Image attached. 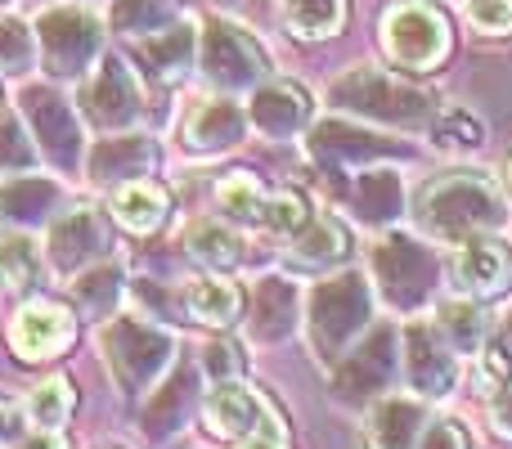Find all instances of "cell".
Segmentation results:
<instances>
[{"label":"cell","instance_id":"cell-1","mask_svg":"<svg viewBox=\"0 0 512 449\" xmlns=\"http://www.w3.org/2000/svg\"><path fill=\"white\" fill-rule=\"evenodd\" d=\"M512 216V203L504 185H495L481 171H441V176L423 180L409 198V221L427 238L441 247H459L472 238L504 234Z\"/></svg>","mask_w":512,"mask_h":449},{"label":"cell","instance_id":"cell-2","mask_svg":"<svg viewBox=\"0 0 512 449\" xmlns=\"http://www.w3.org/2000/svg\"><path fill=\"white\" fill-rule=\"evenodd\" d=\"M328 108L355 117V122L382 126L391 135H423V131H432L436 113H441V99H436L432 86L414 81L409 72L360 63V68L333 77Z\"/></svg>","mask_w":512,"mask_h":449},{"label":"cell","instance_id":"cell-3","mask_svg":"<svg viewBox=\"0 0 512 449\" xmlns=\"http://www.w3.org/2000/svg\"><path fill=\"white\" fill-rule=\"evenodd\" d=\"M301 324H306L310 360L328 373L373 324H378V292H373V283H369V270L337 265V270L319 274L315 288L306 292Z\"/></svg>","mask_w":512,"mask_h":449},{"label":"cell","instance_id":"cell-4","mask_svg":"<svg viewBox=\"0 0 512 449\" xmlns=\"http://www.w3.org/2000/svg\"><path fill=\"white\" fill-rule=\"evenodd\" d=\"M99 351L122 396H149L176 369V333L149 315H113L99 333Z\"/></svg>","mask_w":512,"mask_h":449},{"label":"cell","instance_id":"cell-5","mask_svg":"<svg viewBox=\"0 0 512 449\" xmlns=\"http://www.w3.org/2000/svg\"><path fill=\"white\" fill-rule=\"evenodd\" d=\"M36 36V63L50 81H81L104 54V18L86 0H59L45 5L32 23Z\"/></svg>","mask_w":512,"mask_h":449},{"label":"cell","instance_id":"cell-6","mask_svg":"<svg viewBox=\"0 0 512 449\" xmlns=\"http://www.w3.org/2000/svg\"><path fill=\"white\" fill-rule=\"evenodd\" d=\"M369 283L391 310H423L441 283V261L423 234L382 229V238L369 247Z\"/></svg>","mask_w":512,"mask_h":449},{"label":"cell","instance_id":"cell-7","mask_svg":"<svg viewBox=\"0 0 512 449\" xmlns=\"http://www.w3.org/2000/svg\"><path fill=\"white\" fill-rule=\"evenodd\" d=\"M198 77L216 95H252L270 77V54L243 23L225 14H207L198 23Z\"/></svg>","mask_w":512,"mask_h":449},{"label":"cell","instance_id":"cell-8","mask_svg":"<svg viewBox=\"0 0 512 449\" xmlns=\"http://www.w3.org/2000/svg\"><path fill=\"white\" fill-rule=\"evenodd\" d=\"M306 144V158L324 171H355V167H373V162H409L414 158V144L405 135H391L382 126L355 122L346 113H328L319 122L306 126L301 135Z\"/></svg>","mask_w":512,"mask_h":449},{"label":"cell","instance_id":"cell-9","mask_svg":"<svg viewBox=\"0 0 512 449\" xmlns=\"http://www.w3.org/2000/svg\"><path fill=\"white\" fill-rule=\"evenodd\" d=\"M378 45L391 68L400 72H432L445 63L454 32L432 0H396L378 18Z\"/></svg>","mask_w":512,"mask_h":449},{"label":"cell","instance_id":"cell-10","mask_svg":"<svg viewBox=\"0 0 512 449\" xmlns=\"http://www.w3.org/2000/svg\"><path fill=\"white\" fill-rule=\"evenodd\" d=\"M400 378V328L373 324L342 360L328 369V396L342 409H369Z\"/></svg>","mask_w":512,"mask_h":449},{"label":"cell","instance_id":"cell-11","mask_svg":"<svg viewBox=\"0 0 512 449\" xmlns=\"http://www.w3.org/2000/svg\"><path fill=\"white\" fill-rule=\"evenodd\" d=\"M77 113L90 131H140L144 122V81L140 68L122 54H99V63L77 86Z\"/></svg>","mask_w":512,"mask_h":449},{"label":"cell","instance_id":"cell-12","mask_svg":"<svg viewBox=\"0 0 512 449\" xmlns=\"http://www.w3.org/2000/svg\"><path fill=\"white\" fill-rule=\"evenodd\" d=\"M18 117H23L36 153H41L54 171L72 176V171L86 167V131H81V113L68 104V95L59 90V81L18 90Z\"/></svg>","mask_w":512,"mask_h":449},{"label":"cell","instance_id":"cell-13","mask_svg":"<svg viewBox=\"0 0 512 449\" xmlns=\"http://www.w3.org/2000/svg\"><path fill=\"white\" fill-rule=\"evenodd\" d=\"M333 203L360 229L382 234V229H396L409 216V189L396 162H373V167L337 171Z\"/></svg>","mask_w":512,"mask_h":449},{"label":"cell","instance_id":"cell-14","mask_svg":"<svg viewBox=\"0 0 512 449\" xmlns=\"http://www.w3.org/2000/svg\"><path fill=\"white\" fill-rule=\"evenodd\" d=\"M463 360L445 346V337L432 328V319H409L400 328V373L409 391L423 400H450L459 391Z\"/></svg>","mask_w":512,"mask_h":449},{"label":"cell","instance_id":"cell-15","mask_svg":"<svg viewBox=\"0 0 512 449\" xmlns=\"http://www.w3.org/2000/svg\"><path fill=\"white\" fill-rule=\"evenodd\" d=\"M41 252H45V265L59 279H72V274H81L86 265L104 261L113 252V234H108L104 216L95 207H68V212H59L45 225Z\"/></svg>","mask_w":512,"mask_h":449},{"label":"cell","instance_id":"cell-16","mask_svg":"<svg viewBox=\"0 0 512 449\" xmlns=\"http://www.w3.org/2000/svg\"><path fill=\"white\" fill-rule=\"evenodd\" d=\"M445 279H450V288L459 292V297H472V301L508 297V292H512V247L499 234L459 243L450 252Z\"/></svg>","mask_w":512,"mask_h":449},{"label":"cell","instance_id":"cell-17","mask_svg":"<svg viewBox=\"0 0 512 449\" xmlns=\"http://www.w3.org/2000/svg\"><path fill=\"white\" fill-rule=\"evenodd\" d=\"M248 131H252L248 108L234 95H216L212 90V95L198 99L185 113V122H180V149H185L189 158H225V153H234L248 140Z\"/></svg>","mask_w":512,"mask_h":449},{"label":"cell","instance_id":"cell-18","mask_svg":"<svg viewBox=\"0 0 512 449\" xmlns=\"http://www.w3.org/2000/svg\"><path fill=\"white\" fill-rule=\"evenodd\" d=\"M248 122L256 135L274 144L301 140L306 126L315 122V95L292 77H265L248 95Z\"/></svg>","mask_w":512,"mask_h":449},{"label":"cell","instance_id":"cell-19","mask_svg":"<svg viewBox=\"0 0 512 449\" xmlns=\"http://www.w3.org/2000/svg\"><path fill=\"white\" fill-rule=\"evenodd\" d=\"M77 337V315L63 301H27L9 319V351L27 364L59 360Z\"/></svg>","mask_w":512,"mask_h":449},{"label":"cell","instance_id":"cell-20","mask_svg":"<svg viewBox=\"0 0 512 449\" xmlns=\"http://www.w3.org/2000/svg\"><path fill=\"white\" fill-rule=\"evenodd\" d=\"M162 162V144L144 131H113V135H99L95 144L86 149V180L99 189H113L126 185V180H140L153 176Z\"/></svg>","mask_w":512,"mask_h":449},{"label":"cell","instance_id":"cell-21","mask_svg":"<svg viewBox=\"0 0 512 449\" xmlns=\"http://www.w3.org/2000/svg\"><path fill=\"white\" fill-rule=\"evenodd\" d=\"M301 306H306V297H301L297 279H292L288 270L256 279L252 301L243 306V315H248V337L261 346L288 342V337L301 328Z\"/></svg>","mask_w":512,"mask_h":449},{"label":"cell","instance_id":"cell-22","mask_svg":"<svg viewBox=\"0 0 512 449\" xmlns=\"http://www.w3.org/2000/svg\"><path fill=\"white\" fill-rule=\"evenodd\" d=\"M203 427L216 436V441H225V445H239V441H248L252 432H261L265 423H274V409H270V400L261 396V391H252V387H243V382H221V387H212L203 396Z\"/></svg>","mask_w":512,"mask_h":449},{"label":"cell","instance_id":"cell-23","mask_svg":"<svg viewBox=\"0 0 512 449\" xmlns=\"http://www.w3.org/2000/svg\"><path fill=\"white\" fill-rule=\"evenodd\" d=\"M432 409L414 391H387L364 409V449H418Z\"/></svg>","mask_w":512,"mask_h":449},{"label":"cell","instance_id":"cell-24","mask_svg":"<svg viewBox=\"0 0 512 449\" xmlns=\"http://www.w3.org/2000/svg\"><path fill=\"white\" fill-rule=\"evenodd\" d=\"M203 369H194V364H185V369H171L167 378L158 382V387L144 396V436L149 441H167V436H176L180 427L194 418V409H203Z\"/></svg>","mask_w":512,"mask_h":449},{"label":"cell","instance_id":"cell-25","mask_svg":"<svg viewBox=\"0 0 512 449\" xmlns=\"http://www.w3.org/2000/svg\"><path fill=\"white\" fill-rule=\"evenodd\" d=\"M135 68H144V77L158 81V86H176L189 72L198 68V23L194 14L180 18V23L162 27L153 36H140L135 41Z\"/></svg>","mask_w":512,"mask_h":449},{"label":"cell","instance_id":"cell-26","mask_svg":"<svg viewBox=\"0 0 512 449\" xmlns=\"http://www.w3.org/2000/svg\"><path fill=\"white\" fill-rule=\"evenodd\" d=\"M346 256H351V229H346L342 221H333V216L310 212V221L283 243L279 261H283L288 274H315L319 279V274L346 265Z\"/></svg>","mask_w":512,"mask_h":449},{"label":"cell","instance_id":"cell-27","mask_svg":"<svg viewBox=\"0 0 512 449\" xmlns=\"http://www.w3.org/2000/svg\"><path fill=\"white\" fill-rule=\"evenodd\" d=\"M63 212V189L59 180L45 176H5L0 180V229H45Z\"/></svg>","mask_w":512,"mask_h":449},{"label":"cell","instance_id":"cell-28","mask_svg":"<svg viewBox=\"0 0 512 449\" xmlns=\"http://www.w3.org/2000/svg\"><path fill=\"white\" fill-rule=\"evenodd\" d=\"M243 288L230 279V274H194V279L180 288V310H185V319H194V324L203 328H234L243 319Z\"/></svg>","mask_w":512,"mask_h":449},{"label":"cell","instance_id":"cell-29","mask_svg":"<svg viewBox=\"0 0 512 449\" xmlns=\"http://www.w3.org/2000/svg\"><path fill=\"white\" fill-rule=\"evenodd\" d=\"M108 212L117 216V225L126 234H158L171 216V194L158 185V180L140 176V180H126V185L108 189Z\"/></svg>","mask_w":512,"mask_h":449},{"label":"cell","instance_id":"cell-30","mask_svg":"<svg viewBox=\"0 0 512 449\" xmlns=\"http://www.w3.org/2000/svg\"><path fill=\"white\" fill-rule=\"evenodd\" d=\"M432 328L445 337V346H450L459 360H472V355L490 342L495 319L486 315V301H472V297H459V292H454V297L436 301Z\"/></svg>","mask_w":512,"mask_h":449},{"label":"cell","instance_id":"cell-31","mask_svg":"<svg viewBox=\"0 0 512 449\" xmlns=\"http://www.w3.org/2000/svg\"><path fill=\"white\" fill-rule=\"evenodd\" d=\"M185 252L198 270L230 274V270H239L243 256H248V238H243L239 225L216 216V221H194L185 229Z\"/></svg>","mask_w":512,"mask_h":449},{"label":"cell","instance_id":"cell-32","mask_svg":"<svg viewBox=\"0 0 512 449\" xmlns=\"http://www.w3.org/2000/svg\"><path fill=\"white\" fill-rule=\"evenodd\" d=\"M68 288H72V301L86 310V319H113L117 306H122V292H126L122 256L108 252L104 261L86 265L81 274H72V279H68Z\"/></svg>","mask_w":512,"mask_h":449},{"label":"cell","instance_id":"cell-33","mask_svg":"<svg viewBox=\"0 0 512 449\" xmlns=\"http://www.w3.org/2000/svg\"><path fill=\"white\" fill-rule=\"evenodd\" d=\"M351 0H279V23L297 41H333L346 27Z\"/></svg>","mask_w":512,"mask_h":449},{"label":"cell","instance_id":"cell-34","mask_svg":"<svg viewBox=\"0 0 512 449\" xmlns=\"http://www.w3.org/2000/svg\"><path fill=\"white\" fill-rule=\"evenodd\" d=\"M41 243L32 238V229H0V292L23 297L41 279Z\"/></svg>","mask_w":512,"mask_h":449},{"label":"cell","instance_id":"cell-35","mask_svg":"<svg viewBox=\"0 0 512 449\" xmlns=\"http://www.w3.org/2000/svg\"><path fill=\"white\" fill-rule=\"evenodd\" d=\"M194 14V0H108V18L122 36L140 41Z\"/></svg>","mask_w":512,"mask_h":449},{"label":"cell","instance_id":"cell-36","mask_svg":"<svg viewBox=\"0 0 512 449\" xmlns=\"http://www.w3.org/2000/svg\"><path fill=\"white\" fill-rule=\"evenodd\" d=\"M212 203H216L221 221H230L239 229H256V216H261V203H265V185L252 171H230V176L216 180Z\"/></svg>","mask_w":512,"mask_h":449},{"label":"cell","instance_id":"cell-37","mask_svg":"<svg viewBox=\"0 0 512 449\" xmlns=\"http://www.w3.org/2000/svg\"><path fill=\"white\" fill-rule=\"evenodd\" d=\"M72 405H77V391H72L68 378H41L23 400V414L32 427H45V432H63V423L72 418Z\"/></svg>","mask_w":512,"mask_h":449},{"label":"cell","instance_id":"cell-38","mask_svg":"<svg viewBox=\"0 0 512 449\" xmlns=\"http://www.w3.org/2000/svg\"><path fill=\"white\" fill-rule=\"evenodd\" d=\"M306 221H310V203H306V198L292 194V189H279V194H265L261 216H256V229L283 247Z\"/></svg>","mask_w":512,"mask_h":449},{"label":"cell","instance_id":"cell-39","mask_svg":"<svg viewBox=\"0 0 512 449\" xmlns=\"http://www.w3.org/2000/svg\"><path fill=\"white\" fill-rule=\"evenodd\" d=\"M432 144L445 153H477L486 144V126L468 113V108H450V113H436L432 122Z\"/></svg>","mask_w":512,"mask_h":449},{"label":"cell","instance_id":"cell-40","mask_svg":"<svg viewBox=\"0 0 512 449\" xmlns=\"http://www.w3.org/2000/svg\"><path fill=\"white\" fill-rule=\"evenodd\" d=\"M198 369H203L207 387H221V382H243L248 360H243V346L234 337H212V342H203Z\"/></svg>","mask_w":512,"mask_h":449},{"label":"cell","instance_id":"cell-41","mask_svg":"<svg viewBox=\"0 0 512 449\" xmlns=\"http://www.w3.org/2000/svg\"><path fill=\"white\" fill-rule=\"evenodd\" d=\"M41 158L32 144V135H27L23 117L5 113L0 117V180L5 176H18V171H32V162Z\"/></svg>","mask_w":512,"mask_h":449},{"label":"cell","instance_id":"cell-42","mask_svg":"<svg viewBox=\"0 0 512 449\" xmlns=\"http://www.w3.org/2000/svg\"><path fill=\"white\" fill-rule=\"evenodd\" d=\"M32 59H36L32 27H23L14 14H0V72L18 77V72L32 68Z\"/></svg>","mask_w":512,"mask_h":449},{"label":"cell","instance_id":"cell-43","mask_svg":"<svg viewBox=\"0 0 512 449\" xmlns=\"http://www.w3.org/2000/svg\"><path fill=\"white\" fill-rule=\"evenodd\" d=\"M463 18L477 36L508 41L512 36V0H463Z\"/></svg>","mask_w":512,"mask_h":449},{"label":"cell","instance_id":"cell-44","mask_svg":"<svg viewBox=\"0 0 512 449\" xmlns=\"http://www.w3.org/2000/svg\"><path fill=\"white\" fill-rule=\"evenodd\" d=\"M472 364H477V387H481V396H495V391L512 387V355L495 342V337H490V342L481 346L477 355H472Z\"/></svg>","mask_w":512,"mask_h":449},{"label":"cell","instance_id":"cell-45","mask_svg":"<svg viewBox=\"0 0 512 449\" xmlns=\"http://www.w3.org/2000/svg\"><path fill=\"white\" fill-rule=\"evenodd\" d=\"M418 449H472V436L459 418H432L427 432H423V441H418Z\"/></svg>","mask_w":512,"mask_h":449},{"label":"cell","instance_id":"cell-46","mask_svg":"<svg viewBox=\"0 0 512 449\" xmlns=\"http://www.w3.org/2000/svg\"><path fill=\"white\" fill-rule=\"evenodd\" d=\"M486 427H490V436H495V441L512 445V387L486 396Z\"/></svg>","mask_w":512,"mask_h":449},{"label":"cell","instance_id":"cell-47","mask_svg":"<svg viewBox=\"0 0 512 449\" xmlns=\"http://www.w3.org/2000/svg\"><path fill=\"white\" fill-rule=\"evenodd\" d=\"M27 427H32V423H27L23 405H14V400L0 396V449H14L27 436Z\"/></svg>","mask_w":512,"mask_h":449},{"label":"cell","instance_id":"cell-48","mask_svg":"<svg viewBox=\"0 0 512 449\" xmlns=\"http://www.w3.org/2000/svg\"><path fill=\"white\" fill-rule=\"evenodd\" d=\"M239 449H292L288 432H283V418H274V423H265L261 432H252L248 441H239Z\"/></svg>","mask_w":512,"mask_h":449},{"label":"cell","instance_id":"cell-49","mask_svg":"<svg viewBox=\"0 0 512 449\" xmlns=\"http://www.w3.org/2000/svg\"><path fill=\"white\" fill-rule=\"evenodd\" d=\"M14 449H68V441H63V432H45V427H32V432H27Z\"/></svg>","mask_w":512,"mask_h":449},{"label":"cell","instance_id":"cell-50","mask_svg":"<svg viewBox=\"0 0 512 449\" xmlns=\"http://www.w3.org/2000/svg\"><path fill=\"white\" fill-rule=\"evenodd\" d=\"M490 337H495V342H499V346H504V351L512 355V306L504 310V315H499V324L490 328Z\"/></svg>","mask_w":512,"mask_h":449},{"label":"cell","instance_id":"cell-51","mask_svg":"<svg viewBox=\"0 0 512 449\" xmlns=\"http://www.w3.org/2000/svg\"><path fill=\"white\" fill-rule=\"evenodd\" d=\"M504 194H508V203H512V153H508V162H504Z\"/></svg>","mask_w":512,"mask_h":449},{"label":"cell","instance_id":"cell-52","mask_svg":"<svg viewBox=\"0 0 512 449\" xmlns=\"http://www.w3.org/2000/svg\"><path fill=\"white\" fill-rule=\"evenodd\" d=\"M450 5H463V0H450Z\"/></svg>","mask_w":512,"mask_h":449}]
</instances>
